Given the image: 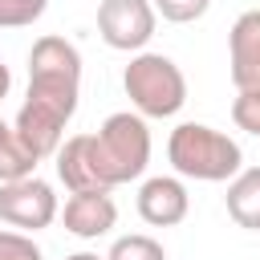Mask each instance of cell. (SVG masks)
<instances>
[{"label": "cell", "mask_w": 260, "mask_h": 260, "mask_svg": "<svg viewBox=\"0 0 260 260\" xmlns=\"http://www.w3.org/2000/svg\"><path fill=\"white\" fill-rule=\"evenodd\" d=\"M77 98H81V53H77V45L57 37V32L37 37L32 49H28V98L24 102L69 122L77 114Z\"/></svg>", "instance_id": "cell-1"}, {"label": "cell", "mask_w": 260, "mask_h": 260, "mask_svg": "<svg viewBox=\"0 0 260 260\" xmlns=\"http://www.w3.org/2000/svg\"><path fill=\"white\" fill-rule=\"evenodd\" d=\"M89 162H93V175H98V187L110 191V187H122L130 179H138L150 162V130H146V118L122 110V114H110L98 134H89Z\"/></svg>", "instance_id": "cell-2"}, {"label": "cell", "mask_w": 260, "mask_h": 260, "mask_svg": "<svg viewBox=\"0 0 260 260\" xmlns=\"http://www.w3.org/2000/svg\"><path fill=\"white\" fill-rule=\"evenodd\" d=\"M167 158H171L175 175L199 179V183H228L244 171L240 142L203 122H179L167 138Z\"/></svg>", "instance_id": "cell-3"}, {"label": "cell", "mask_w": 260, "mask_h": 260, "mask_svg": "<svg viewBox=\"0 0 260 260\" xmlns=\"http://www.w3.org/2000/svg\"><path fill=\"white\" fill-rule=\"evenodd\" d=\"M122 89L138 118H171L187 102V77L167 53H134L122 73Z\"/></svg>", "instance_id": "cell-4"}, {"label": "cell", "mask_w": 260, "mask_h": 260, "mask_svg": "<svg viewBox=\"0 0 260 260\" xmlns=\"http://www.w3.org/2000/svg\"><path fill=\"white\" fill-rule=\"evenodd\" d=\"M61 215L57 207V191L28 175V179H16V183H0V219L8 228H20V232H41L49 228L53 219Z\"/></svg>", "instance_id": "cell-5"}, {"label": "cell", "mask_w": 260, "mask_h": 260, "mask_svg": "<svg viewBox=\"0 0 260 260\" xmlns=\"http://www.w3.org/2000/svg\"><path fill=\"white\" fill-rule=\"evenodd\" d=\"M154 8L150 0H102L98 4V32L118 53H142L154 37Z\"/></svg>", "instance_id": "cell-6"}, {"label": "cell", "mask_w": 260, "mask_h": 260, "mask_svg": "<svg viewBox=\"0 0 260 260\" xmlns=\"http://www.w3.org/2000/svg\"><path fill=\"white\" fill-rule=\"evenodd\" d=\"M228 65L236 89H260V8L236 16L228 32Z\"/></svg>", "instance_id": "cell-7"}, {"label": "cell", "mask_w": 260, "mask_h": 260, "mask_svg": "<svg viewBox=\"0 0 260 260\" xmlns=\"http://www.w3.org/2000/svg\"><path fill=\"white\" fill-rule=\"evenodd\" d=\"M187 211H191V195H187L183 179L154 175L138 187V215L150 228H175V223L187 219Z\"/></svg>", "instance_id": "cell-8"}, {"label": "cell", "mask_w": 260, "mask_h": 260, "mask_svg": "<svg viewBox=\"0 0 260 260\" xmlns=\"http://www.w3.org/2000/svg\"><path fill=\"white\" fill-rule=\"evenodd\" d=\"M65 232H73L77 240H98L118 223V203L110 191H73L65 199Z\"/></svg>", "instance_id": "cell-9"}, {"label": "cell", "mask_w": 260, "mask_h": 260, "mask_svg": "<svg viewBox=\"0 0 260 260\" xmlns=\"http://www.w3.org/2000/svg\"><path fill=\"white\" fill-rule=\"evenodd\" d=\"M228 215L248 228V232H260V167H244L236 179H228Z\"/></svg>", "instance_id": "cell-10"}, {"label": "cell", "mask_w": 260, "mask_h": 260, "mask_svg": "<svg viewBox=\"0 0 260 260\" xmlns=\"http://www.w3.org/2000/svg\"><path fill=\"white\" fill-rule=\"evenodd\" d=\"M28 175H37V158L24 150V142L12 130V142L0 146V183H16V179H28Z\"/></svg>", "instance_id": "cell-11"}, {"label": "cell", "mask_w": 260, "mask_h": 260, "mask_svg": "<svg viewBox=\"0 0 260 260\" xmlns=\"http://www.w3.org/2000/svg\"><path fill=\"white\" fill-rule=\"evenodd\" d=\"M106 260H167V252H162V244L154 240V236H122V240H114L110 244V252H106Z\"/></svg>", "instance_id": "cell-12"}, {"label": "cell", "mask_w": 260, "mask_h": 260, "mask_svg": "<svg viewBox=\"0 0 260 260\" xmlns=\"http://www.w3.org/2000/svg\"><path fill=\"white\" fill-rule=\"evenodd\" d=\"M49 0H0V28H24L45 16Z\"/></svg>", "instance_id": "cell-13"}, {"label": "cell", "mask_w": 260, "mask_h": 260, "mask_svg": "<svg viewBox=\"0 0 260 260\" xmlns=\"http://www.w3.org/2000/svg\"><path fill=\"white\" fill-rule=\"evenodd\" d=\"M150 8H154V16H162L171 24H191L211 8V0H150Z\"/></svg>", "instance_id": "cell-14"}, {"label": "cell", "mask_w": 260, "mask_h": 260, "mask_svg": "<svg viewBox=\"0 0 260 260\" xmlns=\"http://www.w3.org/2000/svg\"><path fill=\"white\" fill-rule=\"evenodd\" d=\"M232 122L248 134L260 138V89H236V102H232Z\"/></svg>", "instance_id": "cell-15"}, {"label": "cell", "mask_w": 260, "mask_h": 260, "mask_svg": "<svg viewBox=\"0 0 260 260\" xmlns=\"http://www.w3.org/2000/svg\"><path fill=\"white\" fill-rule=\"evenodd\" d=\"M0 260H45L32 236L24 232H0Z\"/></svg>", "instance_id": "cell-16"}, {"label": "cell", "mask_w": 260, "mask_h": 260, "mask_svg": "<svg viewBox=\"0 0 260 260\" xmlns=\"http://www.w3.org/2000/svg\"><path fill=\"white\" fill-rule=\"evenodd\" d=\"M8 89H12V73H8V65L0 61V102L8 98Z\"/></svg>", "instance_id": "cell-17"}, {"label": "cell", "mask_w": 260, "mask_h": 260, "mask_svg": "<svg viewBox=\"0 0 260 260\" xmlns=\"http://www.w3.org/2000/svg\"><path fill=\"white\" fill-rule=\"evenodd\" d=\"M4 142H12V126L0 118V146H4Z\"/></svg>", "instance_id": "cell-18"}, {"label": "cell", "mask_w": 260, "mask_h": 260, "mask_svg": "<svg viewBox=\"0 0 260 260\" xmlns=\"http://www.w3.org/2000/svg\"><path fill=\"white\" fill-rule=\"evenodd\" d=\"M65 260H106V256H93V252H73V256H65Z\"/></svg>", "instance_id": "cell-19"}]
</instances>
